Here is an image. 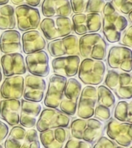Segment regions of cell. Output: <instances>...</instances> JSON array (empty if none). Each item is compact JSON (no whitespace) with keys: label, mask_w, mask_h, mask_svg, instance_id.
Listing matches in <instances>:
<instances>
[{"label":"cell","mask_w":132,"mask_h":148,"mask_svg":"<svg viewBox=\"0 0 132 148\" xmlns=\"http://www.w3.org/2000/svg\"><path fill=\"white\" fill-rule=\"evenodd\" d=\"M102 33L110 43L119 41L122 33L127 27L128 21L114 8L110 1L106 2L102 10Z\"/></svg>","instance_id":"cell-1"},{"label":"cell","mask_w":132,"mask_h":148,"mask_svg":"<svg viewBox=\"0 0 132 148\" xmlns=\"http://www.w3.org/2000/svg\"><path fill=\"white\" fill-rule=\"evenodd\" d=\"M103 124L95 118H76L70 122V134L73 138L92 144L101 137Z\"/></svg>","instance_id":"cell-2"},{"label":"cell","mask_w":132,"mask_h":148,"mask_svg":"<svg viewBox=\"0 0 132 148\" xmlns=\"http://www.w3.org/2000/svg\"><path fill=\"white\" fill-rule=\"evenodd\" d=\"M79 54L84 59L104 60L107 55V43L97 33L82 35L78 42Z\"/></svg>","instance_id":"cell-3"},{"label":"cell","mask_w":132,"mask_h":148,"mask_svg":"<svg viewBox=\"0 0 132 148\" xmlns=\"http://www.w3.org/2000/svg\"><path fill=\"white\" fill-rule=\"evenodd\" d=\"M106 87L113 91L119 100H131L132 98L131 75L113 69L108 70L104 79Z\"/></svg>","instance_id":"cell-4"},{"label":"cell","mask_w":132,"mask_h":148,"mask_svg":"<svg viewBox=\"0 0 132 148\" xmlns=\"http://www.w3.org/2000/svg\"><path fill=\"white\" fill-rule=\"evenodd\" d=\"M106 66L102 60L84 59L80 62L78 77L84 84L97 86L103 82Z\"/></svg>","instance_id":"cell-5"},{"label":"cell","mask_w":132,"mask_h":148,"mask_svg":"<svg viewBox=\"0 0 132 148\" xmlns=\"http://www.w3.org/2000/svg\"><path fill=\"white\" fill-rule=\"evenodd\" d=\"M40 28L46 39L52 41L71 35L73 24L68 17H46L40 21Z\"/></svg>","instance_id":"cell-6"},{"label":"cell","mask_w":132,"mask_h":148,"mask_svg":"<svg viewBox=\"0 0 132 148\" xmlns=\"http://www.w3.org/2000/svg\"><path fill=\"white\" fill-rule=\"evenodd\" d=\"M39 116L36 124L39 132L56 127H68L70 124V118L57 108L44 109Z\"/></svg>","instance_id":"cell-7"},{"label":"cell","mask_w":132,"mask_h":148,"mask_svg":"<svg viewBox=\"0 0 132 148\" xmlns=\"http://www.w3.org/2000/svg\"><path fill=\"white\" fill-rule=\"evenodd\" d=\"M81 90L82 85L79 80L74 78H70L67 80L64 97L59 105L62 112L68 116L75 115Z\"/></svg>","instance_id":"cell-8"},{"label":"cell","mask_w":132,"mask_h":148,"mask_svg":"<svg viewBox=\"0 0 132 148\" xmlns=\"http://www.w3.org/2000/svg\"><path fill=\"white\" fill-rule=\"evenodd\" d=\"M106 125V135L115 143L124 147H128L132 143V125L120 122L114 118L108 120Z\"/></svg>","instance_id":"cell-9"},{"label":"cell","mask_w":132,"mask_h":148,"mask_svg":"<svg viewBox=\"0 0 132 148\" xmlns=\"http://www.w3.org/2000/svg\"><path fill=\"white\" fill-rule=\"evenodd\" d=\"M17 27L21 31L35 30L39 28L41 17L37 8L26 5H17L15 10Z\"/></svg>","instance_id":"cell-10"},{"label":"cell","mask_w":132,"mask_h":148,"mask_svg":"<svg viewBox=\"0 0 132 148\" xmlns=\"http://www.w3.org/2000/svg\"><path fill=\"white\" fill-rule=\"evenodd\" d=\"M72 24L78 35L96 33L102 28V16L99 13H77L72 17Z\"/></svg>","instance_id":"cell-11"},{"label":"cell","mask_w":132,"mask_h":148,"mask_svg":"<svg viewBox=\"0 0 132 148\" xmlns=\"http://www.w3.org/2000/svg\"><path fill=\"white\" fill-rule=\"evenodd\" d=\"M66 77L53 74L49 78L48 89L44 98V104L50 108H58L64 97L67 83Z\"/></svg>","instance_id":"cell-12"},{"label":"cell","mask_w":132,"mask_h":148,"mask_svg":"<svg viewBox=\"0 0 132 148\" xmlns=\"http://www.w3.org/2000/svg\"><path fill=\"white\" fill-rule=\"evenodd\" d=\"M131 49L126 47L113 46L110 49L107 64L112 69L129 73L132 71Z\"/></svg>","instance_id":"cell-13"},{"label":"cell","mask_w":132,"mask_h":148,"mask_svg":"<svg viewBox=\"0 0 132 148\" xmlns=\"http://www.w3.org/2000/svg\"><path fill=\"white\" fill-rule=\"evenodd\" d=\"M79 40L76 35H69L61 39L52 40L48 42L47 49L53 57L69 55H79Z\"/></svg>","instance_id":"cell-14"},{"label":"cell","mask_w":132,"mask_h":148,"mask_svg":"<svg viewBox=\"0 0 132 148\" xmlns=\"http://www.w3.org/2000/svg\"><path fill=\"white\" fill-rule=\"evenodd\" d=\"M97 101V90L94 86L87 85L81 90L77 103V116L81 119L93 117Z\"/></svg>","instance_id":"cell-15"},{"label":"cell","mask_w":132,"mask_h":148,"mask_svg":"<svg viewBox=\"0 0 132 148\" xmlns=\"http://www.w3.org/2000/svg\"><path fill=\"white\" fill-rule=\"evenodd\" d=\"M26 68L30 75L39 77H46L50 74L49 56L46 51L29 54L24 59Z\"/></svg>","instance_id":"cell-16"},{"label":"cell","mask_w":132,"mask_h":148,"mask_svg":"<svg viewBox=\"0 0 132 148\" xmlns=\"http://www.w3.org/2000/svg\"><path fill=\"white\" fill-rule=\"evenodd\" d=\"M46 89V83L43 78L27 75L24 82V99L39 103L43 100Z\"/></svg>","instance_id":"cell-17"},{"label":"cell","mask_w":132,"mask_h":148,"mask_svg":"<svg viewBox=\"0 0 132 148\" xmlns=\"http://www.w3.org/2000/svg\"><path fill=\"white\" fill-rule=\"evenodd\" d=\"M81 59L79 55L56 57L52 60L53 72L56 75L72 78L77 75Z\"/></svg>","instance_id":"cell-18"},{"label":"cell","mask_w":132,"mask_h":148,"mask_svg":"<svg viewBox=\"0 0 132 148\" xmlns=\"http://www.w3.org/2000/svg\"><path fill=\"white\" fill-rule=\"evenodd\" d=\"M3 74L6 77L22 75L26 73L24 57L20 53L5 54L1 58Z\"/></svg>","instance_id":"cell-19"},{"label":"cell","mask_w":132,"mask_h":148,"mask_svg":"<svg viewBox=\"0 0 132 148\" xmlns=\"http://www.w3.org/2000/svg\"><path fill=\"white\" fill-rule=\"evenodd\" d=\"M24 82V78L22 75L6 77L0 87L1 98L19 100L23 95Z\"/></svg>","instance_id":"cell-20"},{"label":"cell","mask_w":132,"mask_h":148,"mask_svg":"<svg viewBox=\"0 0 132 148\" xmlns=\"http://www.w3.org/2000/svg\"><path fill=\"white\" fill-rule=\"evenodd\" d=\"M40 143L44 148H63L68 139L67 127H56L40 132Z\"/></svg>","instance_id":"cell-21"},{"label":"cell","mask_w":132,"mask_h":148,"mask_svg":"<svg viewBox=\"0 0 132 148\" xmlns=\"http://www.w3.org/2000/svg\"><path fill=\"white\" fill-rule=\"evenodd\" d=\"M41 11L46 17H69L72 13L69 0H44Z\"/></svg>","instance_id":"cell-22"},{"label":"cell","mask_w":132,"mask_h":148,"mask_svg":"<svg viewBox=\"0 0 132 148\" xmlns=\"http://www.w3.org/2000/svg\"><path fill=\"white\" fill-rule=\"evenodd\" d=\"M21 101L16 99H4L0 101V118L11 125L19 123Z\"/></svg>","instance_id":"cell-23"},{"label":"cell","mask_w":132,"mask_h":148,"mask_svg":"<svg viewBox=\"0 0 132 148\" xmlns=\"http://www.w3.org/2000/svg\"><path fill=\"white\" fill-rule=\"evenodd\" d=\"M21 41L23 51L26 55L43 51L46 45L44 37L37 30L24 32L21 37Z\"/></svg>","instance_id":"cell-24"},{"label":"cell","mask_w":132,"mask_h":148,"mask_svg":"<svg viewBox=\"0 0 132 148\" xmlns=\"http://www.w3.org/2000/svg\"><path fill=\"white\" fill-rule=\"evenodd\" d=\"M22 48L21 35L14 29L5 30L0 36V52L4 54L19 53Z\"/></svg>","instance_id":"cell-25"},{"label":"cell","mask_w":132,"mask_h":148,"mask_svg":"<svg viewBox=\"0 0 132 148\" xmlns=\"http://www.w3.org/2000/svg\"><path fill=\"white\" fill-rule=\"evenodd\" d=\"M72 12L77 13H100L104 6V0H70Z\"/></svg>","instance_id":"cell-26"},{"label":"cell","mask_w":132,"mask_h":148,"mask_svg":"<svg viewBox=\"0 0 132 148\" xmlns=\"http://www.w3.org/2000/svg\"><path fill=\"white\" fill-rule=\"evenodd\" d=\"M15 9L12 5H5L0 8V29H14L16 27Z\"/></svg>","instance_id":"cell-27"},{"label":"cell","mask_w":132,"mask_h":148,"mask_svg":"<svg viewBox=\"0 0 132 148\" xmlns=\"http://www.w3.org/2000/svg\"><path fill=\"white\" fill-rule=\"evenodd\" d=\"M114 118L120 122L132 124V102L120 101L115 106Z\"/></svg>","instance_id":"cell-28"},{"label":"cell","mask_w":132,"mask_h":148,"mask_svg":"<svg viewBox=\"0 0 132 148\" xmlns=\"http://www.w3.org/2000/svg\"><path fill=\"white\" fill-rule=\"evenodd\" d=\"M97 90V105H102L110 108L116 103L115 96L108 87L105 85H100Z\"/></svg>","instance_id":"cell-29"},{"label":"cell","mask_w":132,"mask_h":148,"mask_svg":"<svg viewBox=\"0 0 132 148\" xmlns=\"http://www.w3.org/2000/svg\"><path fill=\"white\" fill-rule=\"evenodd\" d=\"M42 111V106L39 103L31 102L24 99L21 100V112L26 115L37 118Z\"/></svg>","instance_id":"cell-30"},{"label":"cell","mask_w":132,"mask_h":148,"mask_svg":"<svg viewBox=\"0 0 132 148\" xmlns=\"http://www.w3.org/2000/svg\"><path fill=\"white\" fill-rule=\"evenodd\" d=\"M20 148H40L39 136L35 129H29L26 132L23 143Z\"/></svg>","instance_id":"cell-31"},{"label":"cell","mask_w":132,"mask_h":148,"mask_svg":"<svg viewBox=\"0 0 132 148\" xmlns=\"http://www.w3.org/2000/svg\"><path fill=\"white\" fill-rule=\"evenodd\" d=\"M110 3L118 13L128 15L132 10V0H112Z\"/></svg>","instance_id":"cell-32"},{"label":"cell","mask_w":132,"mask_h":148,"mask_svg":"<svg viewBox=\"0 0 132 148\" xmlns=\"http://www.w3.org/2000/svg\"><path fill=\"white\" fill-rule=\"evenodd\" d=\"M94 117L100 122H106L111 118V110L109 108L102 105H96Z\"/></svg>","instance_id":"cell-33"},{"label":"cell","mask_w":132,"mask_h":148,"mask_svg":"<svg viewBox=\"0 0 132 148\" xmlns=\"http://www.w3.org/2000/svg\"><path fill=\"white\" fill-rule=\"evenodd\" d=\"M118 42V43L123 47H132V25L129 26L123 31Z\"/></svg>","instance_id":"cell-34"},{"label":"cell","mask_w":132,"mask_h":148,"mask_svg":"<svg viewBox=\"0 0 132 148\" xmlns=\"http://www.w3.org/2000/svg\"><path fill=\"white\" fill-rule=\"evenodd\" d=\"M26 130L23 126L16 125L13 126L10 132H9L8 137L22 142V141L24 140V137L26 135Z\"/></svg>","instance_id":"cell-35"},{"label":"cell","mask_w":132,"mask_h":148,"mask_svg":"<svg viewBox=\"0 0 132 148\" xmlns=\"http://www.w3.org/2000/svg\"><path fill=\"white\" fill-rule=\"evenodd\" d=\"M37 118L20 112L19 124L23 127H26L28 129L32 128L37 124Z\"/></svg>","instance_id":"cell-36"},{"label":"cell","mask_w":132,"mask_h":148,"mask_svg":"<svg viewBox=\"0 0 132 148\" xmlns=\"http://www.w3.org/2000/svg\"><path fill=\"white\" fill-rule=\"evenodd\" d=\"M118 145L114 141L105 136H101L98 139L93 148H117Z\"/></svg>","instance_id":"cell-37"},{"label":"cell","mask_w":132,"mask_h":148,"mask_svg":"<svg viewBox=\"0 0 132 148\" xmlns=\"http://www.w3.org/2000/svg\"><path fill=\"white\" fill-rule=\"evenodd\" d=\"M63 148H91V145L90 143L84 141L76 140L72 138L67 140L66 145Z\"/></svg>","instance_id":"cell-38"},{"label":"cell","mask_w":132,"mask_h":148,"mask_svg":"<svg viewBox=\"0 0 132 148\" xmlns=\"http://www.w3.org/2000/svg\"><path fill=\"white\" fill-rule=\"evenodd\" d=\"M11 1L15 5H26L35 8L40 5L41 0H11Z\"/></svg>","instance_id":"cell-39"},{"label":"cell","mask_w":132,"mask_h":148,"mask_svg":"<svg viewBox=\"0 0 132 148\" xmlns=\"http://www.w3.org/2000/svg\"><path fill=\"white\" fill-rule=\"evenodd\" d=\"M21 145V142L10 138V137L6 138V140L4 142V147L5 148H20Z\"/></svg>","instance_id":"cell-40"},{"label":"cell","mask_w":132,"mask_h":148,"mask_svg":"<svg viewBox=\"0 0 132 148\" xmlns=\"http://www.w3.org/2000/svg\"><path fill=\"white\" fill-rule=\"evenodd\" d=\"M9 129L8 125L5 122L0 120V143H2L5 140L7 136H8Z\"/></svg>","instance_id":"cell-41"},{"label":"cell","mask_w":132,"mask_h":148,"mask_svg":"<svg viewBox=\"0 0 132 148\" xmlns=\"http://www.w3.org/2000/svg\"><path fill=\"white\" fill-rule=\"evenodd\" d=\"M9 1V0H0V5H7Z\"/></svg>","instance_id":"cell-42"},{"label":"cell","mask_w":132,"mask_h":148,"mask_svg":"<svg viewBox=\"0 0 132 148\" xmlns=\"http://www.w3.org/2000/svg\"><path fill=\"white\" fill-rule=\"evenodd\" d=\"M2 78H3V75H2L1 68V66H0V84H1V83Z\"/></svg>","instance_id":"cell-43"},{"label":"cell","mask_w":132,"mask_h":148,"mask_svg":"<svg viewBox=\"0 0 132 148\" xmlns=\"http://www.w3.org/2000/svg\"><path fill=\"white\" fill-rule=\"evenodd\" d=\"M128 18H129V22L131 23H132V12H130L128 14Z\"/></svg>","instance_id":"cell-44"},{"label":"cell","mask_w":132,"mask_h":148,"mask_svg":"<svg viewBox=\"0 0 132 148\" xmlns=\"http://www.w3.org/2000/svg\"><path fill=\"white\" fill-rule=\"evenodd\" d=\"M117 148H126V147H122V146H119V145H118V147Z\"/></svg>","instance_id":"cell-45"},{"label":"cell","mask_w":132,"mask_h":148,"mask_svg":"<svg viewBox=\"0 0 132 148\" xmlns=\"http://www.w3.org/2000/svg\"><path fill=\"white\" fill-rule=\"evenodd\" d=\"M0 148H3V145H1V144H0Z\"/></svg>","instance_id":"cell-46"},{"label":"cell","mask_w":132,"mask_h":148,"mask_svg":"<svg viewBox=\"0 0 132 148\" xmlns=\"http://www.w3.org/2000/svg\"><path fill=\"white\" fill-rule=\"evenodd\" d=\"M129 148H132V147H131V145H130V147H129Z\"/></svg>","instance_id":"cell-47"},{"label":"cell","mask_w":132,"mask_h":148,"mask_svg":"<svg viewBox=\"0 0 132 148\" xmlns=\"http://www.w3.org/2000/svg\"><path fill=\"white\" fill-rule=\"evenodd\" d=\"M0 101H1V97H0Z\"/></svg>","instance_id":"cell-48"}]
</instances>
